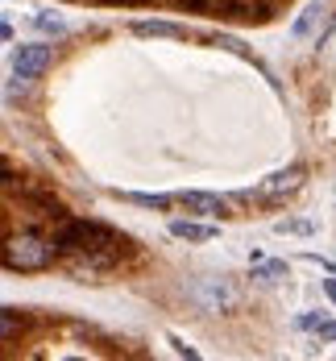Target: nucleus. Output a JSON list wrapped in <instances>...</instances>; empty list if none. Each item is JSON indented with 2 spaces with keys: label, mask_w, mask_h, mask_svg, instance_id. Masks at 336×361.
I'll list each match as a JSON object with an SVG mask.
<instances>
[{
  "label": "nucleus",
  "mask_w": 336,
  "mask_h": 361,
  "mask_svg": "<svg viewBox=\"0 0 336 361\" xmlns=\"http://www.w3.org/2000/svg\"><path fill=\"white\" fill-rule=\"evenodd\" d=\"M220 46H224V50H232V54H245V46H241L237 37H228V34L220 37Z\"/></svg>",
  "instance_id": "13"
},
{
  "label": "nucleus",
  "mask_w": 336,
  "mask_h": 361,
  "mask_svg": "<svg viewBox=\"0 0 336 361\" xmlns=\"http://www.w3.org/2000/svg\"><path fill=\"white\" fill-rule=\"evenodd\" d=\"M316 21H324V4H307V8H303V17L295 21V30H291V34H295V37H307L311 30H316Z\"/></svg>",
  "instance_id": "8"
},
{
  "label": "nucleus",
  "mask_w": 336,
  "mask_h": 361,
  "mask_svg": "<svg viewBox=\"0 0 336 361\" xmlns=\"http://www.w3.org/2000/svg\"><path fill=\"white\" fill-rule=\"evenodd\" d=\"M303 166H287V171H278V175H270V179L258 187L261 200H282V195H295L299 187H303Z\"/></svg>",
  "instance_id": "4"
},
{
  "label": "nucleus",
  "mask_w": 336,
  "mask_h": 361,
  "mask_svg": "<svg viewBox=\"0 0 336 361\" xmlns=\"http://www.w3.org/2000/svg\"><path fill=\"white\" fill-rule=\"evenodd\" d=\"M254 266H258V270H254V279L266 283V287H274V283H282V279H287V262H266V257H258Z\"/></svg>",
  "instance_id": "6"
},
{
  "label": "nucleus",
  "mask_w": 336,
  "mask_h": 361,
  "mask_svg": "<svg viewBox=\"0 0 336 361\" xmlns=\"http://www.w3.org/2000/svg\"><path fill=\"white\" fill-rule=\"evenodd\" d=\"M179 204L199 212V216H232V208H237L232 195H212V191H183Z\"/></svg>",
  "instance_id": "3"
},
{
  "label": "nucleus",
  "mask_w": 336,
  "mask_h": 361,
  "mask_svg": "<svg viewBox=\"0 0 336 361\" xmlns=\"http://www.w3.org/2000/svg\"><path fill=\"white\" fill-rule=\"evenodd\" d=\"M133 34H142V37H183V30L170 25V21H137Z\"/></svg>",
  "instance_id": "7"
},
{
  "label": "nucleus",
  "mask_w": 336,
  "mask_h": 361,
  "mask_svg": "<svg viewBox=\"0 0 336 361\" xmlns=\"http://www.w3.org/2000/svg\"><path fill=\"white\" fill-rule=\"evenodd\" d=\"M320 341H336V324H320Z\"/></svg>",
  "instance_id": "16"
},
{
  "label": "nucleus",
  "mask_w": 336,
  "mask_h": 361,
  "mask_svg": "<svg viewBox=\"0 0 336 361\" xmlns=\"http://www.w3.org/2000/svg\"><path fill=\"white\" fill-rule=\"evenodd\" d=\"M13 336H17V312L4 307V341H13Z\"/></svg>",
  "instance_id": "12"
},
{
  "label": "nucleus",
  "mask_w": 336,
  "mask_h": 361,
  "mask_svg": "<svg viewBox=\"0 0 336 361\" xmlns=\"http://www.w3.org/2000/svg\"><path fill=\"white\" fill-rule=\"evenodd\" d=\"M274 233H282V237H311L316 233V220H278L274 224Z\"/></svg>",
  "instance_id": "9"
},
{
  "label": "nucleus",
  "mask_w": 336,
  "mask_h": 361,
  "mask_svg": "<svg viewBox=\"0 0 336 361\" xmlns=\"http://www.w3.org/2000/svg\"><path fill=\"white\" fill-rule=\"evenodd\" d=\"M54 250H58V245L21 233V237H8V241H4V253H0V257H4L8 270H46V266L54 262Z\"/></svg>",
  "instance_id": "1"
},
{
  "label": "nucleus",
  "mask_w": 336,
  "mask_h": 361,
  "mask_svg": "<svg viewBox=\"0 0 336 361\" xmlns=\"http://www.w3.org/2000/svg\"><path fill=\"white\" fill-rule=\"evenodd\" d=\"M116 195L129 204H142V208H170V195H146V191H116Z\"/></svg>",
  "instance_id": "10"
},
{
  "label": "nucleus",
  "mask_w": 336,
  "mask_h": 361,
  "mask_svg": "<svg viewBox=\"0 0 336 361\" xmlns=\"http://www.w3.org/2000/svg\"><path fill=\"white\" fill-rule=\"evenodd\" d=\"M170 345H175V353H183V357H199V353H195V349H191V345H183V341H179V336H170Z\"/></svg>",
  "instance_id": "14"
},
{
  "label": "nucleus",
  "mask_w": 336,
  "mask_h": 361,
  "mask_svg": "<svg viewBox=\"0 0 336 361\" xmlns=\"http://www.w3.org/2000/svg\"><path fill=\"white\" fill-rule=\"evenodd\" d=\"M220 228H212V224H195V220H170V237H179V241H212Z\"/></svg>",
  "instance_id": "5"
},
{
  "label": "nucleus",
  "mask_w": 336,
  "mask_h": 361,
  "mask_svg": "<svg viewBox=\"0 0 336 361\" xmlns=\"http://www.w3.org/2000/svg\"><path fill=\"white\" fill-rule=\"evenodd\" d=\"M295 324H299V328H320L324 320H320V316H299Z\"/></svg>",
  "instance_id": "15"
},
{
  "label": "nucleus",
  "mask_w": 336,
  "mask_h": 361,
  "mask_svg": "<svg viewBox=\"0 0 336 361\" xmlns=\"http://www.w3.org/2000/svg\"><path fill=\"white\" fill-rule=\"evenodd\" d=\"M34 25L37 30H42V34H67V25H63V21H58V17H50V13H34Z\"/></svg>",
  "instance_id": "11"
},
{
  "label": "nucleus",
  "mask_w": 336,
  "mask_h": 361,
  "mask_svg": "<svg viewBox=\"0 0 336 361\" xmlns=\"http://www.w3.org/2000/svg\"><path fill=\"white\" fill-rule=\"evenodd\" d=\"M50 46H42V42H30V46H17V54H13V75L25 83V79H34L50 67Z\"/></svg>",
  "instance_id": "2"
}]
</instances>
